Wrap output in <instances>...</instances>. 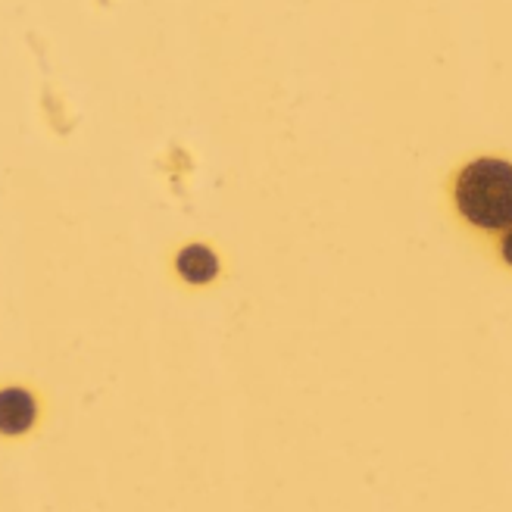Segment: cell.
<instances>
[{"instance_id": "cell-2", "label": "cell", "mask_w": 512, "mask_h": 512, "mask_svg": "<svg viewBox=\"0 0 512 512\" xmlns=\"http://www.w3.org/2000/svg\"><path fill=\"white\" fill-rule=\"evenodd\" d=\"M38 416V406L32 400V394L25 388H7L0 394V428H4L7 438H19L32 425Z\"/></svg>"}, {"instance_id": "cell-1", "label": "cell", "mask_w": 512, "mask_h": 512, "mask_svg": "<svg viewBox=\"0 0 512 512\" xmlns=\"http://www.w3.org/2000/svg\"><path fill=\"white\" fill-rule=\"evenodd\" d=\"M456 207L472 225L509 228L512 225V163L500 157L472 160L456 178Z\"/></svg>"}, {"instance_id": "cell-3", "label": "cell", "mask_w": 512, "mask_h": 512, "mask_svg": "<svg viewBox=\"0 0 512 512\" xmlns=\"http://www.w3.org/2000/svg\"><path fill=\"white\" fill-rule=\"evenodd\" d=\"M175 269L185 281H191V285H207V281L219 275V256L203 244H188L178 250Z\"/></svg>"}, {"instance_id": "cell-4", "label": "cell", "mask_w": 512, "mask_h": 512, "mask_svg": "<svg viewBox=\"0 0 512 512\" xmlns=\"http://www.w3.org/2000/svg\"><path fill=\"white\" fill-rule=\"evenodd\" d=\"M500 253H503V260L512 266V228H509V232L503 235V244H500Z\"/></svg>"}]
</instances>
